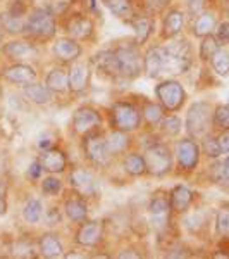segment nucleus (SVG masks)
<instances>
[{
    "mask_svg": "<svg viewBox=\"0 0 229 259\" xmlns=\"http://www.w3.org/2000/svg\"><path fill=\"white\" fill-rule=\"evenodd\" d=\"M45 221L48 225H59L61 223V212L57 207H50L47 211V216H45Z\"/></svg>",
    "mask_w": 229,
    "mask_h": 259,
    "instance_id": "nucleus-49",
    "label": "nucleus"
},
{
    "mask_svg": "<svg viewBox=\"0 0 229 259\" xmlns=\"http://www.w3.org/2000/svg\"><path fill=\"white\" fill-rule=\"evenodd\" d=\"M41 173H43V166H41V162L33 161L30 164V168H28V178L33 180V182H36V180H40Z\"/></svg>",
    "mask_w": 229,
    "mask_h": 259,
    "instance_id": "nucleus-47",
    "label": "nucleus"
},
{
    "mask_svg": "<svg viewBox=\"0 0 229 259\" xmlns=\"http://www.w3.org/2000/svg\"><path fill=\"white\" fill-rule=\"evenodd\" d=\"M203 223H205V220L202 218L200 212H197V214H191L186 218V227H188L190 232H198V230L203 227Z\"/></svg>",
    "mask_w": 229,
    "mask_h": 259,
    "instance_id": "nucleus-46",
    "label": "nucleus"
},
{
    "mask_svg": "<svg viewBox=\"0 0 229 259\" xmlns=\"http://www.w3.org/2000/svg\"><path fill=\"white\" fill-rule=\"evenodd\" d=\"M155 95L165 111L176 112L186 102V92L176 80H164L155 87Z\"/></svg>",
    "mask_w": 229,
    "mask_h": 259,
    "instance_id": "nucleus-7",
    "label": "nucleus"
},
{
    "mask_svg": "<svg viewBox=\"0 0 229 259\" xmlns=\"http://www.w3.org/2000/svg\"><path fill=\"white\" fill-rule=\"evenodd\" d=\"M23 92L26 95V99L33 104H36V106H47L53 99V92L47 85H41V83L35 81L23 85Z\"/></svg>",
    "mask_w": 229,
    "mask_h": 259,
    "instance_id": "nucleus-23",
    "label": "nucleus"
},
{
    "mask_svg": "<svg viewBox=\"0 0 229 259\" xmlns=\"http://www.w3.org/2000/svg\"><path fill=\"white\" fill-rule=\"evenodd\" d=\"M193 64V47L186 40H173L164 45L150 47L143 56V69L148 78L162 74H183Z\"/></svg>",
    "mask_w": 229,
    "mask_h": 259,
    "instance_id": "nucleus-1",
    "label": "nucleus"
},
{
    "mask_svg": "<svg viewBox=\"0 0 229 259\" xmlns=\"http://www.w3.org/2000/svg\"><path fill=\"white\" fill-rule=\"evenodd\" d=\"M145 162H147V173L153 177H165L173 171L174 156L173 150L169 149L164 142H153L145 149Z\"/></svg>",
    "mask_w": 229,
    "mask_h": 259,
    "instance_id": "nucleus-2",
    "label": "nucleus"
},
{
    "mask_svg": "<svg viewBox=\"0 0 229 259\" xmlns=\"http://www.w3.org/2000/svg\"><path fill=\"white\" fill-rule=\"evenodd\" d=\"M214 109L209 102H195L191 104L186 114V132L191 139H202L214 126Z\"/></svg>",
    "mask_w": 229,
    "mask_h": 259,
    "instance_id": "nucleus-3",
    "label": "nucleus"
},
{
    "mask_svg": "<svg viewBox=\"0 0 229 259\" xmlns=\"http://www.w3.org/2000/svg\"><path fill=\"white\" fill-rule=\"evenodd\" d=\"M93 64L100 73L107 74L110 78L121 76V71H119V64L118 59H116V54L114 50H100L98 54L93 56Z\"/></svg>",
    "mask_w": 229,
    "mask_h": 259,
    "instance_id": "nucleus-20",
    "label": "nucleus"
},
{
    "mask_svg": "<svg viewBox=\"0 0 229 259\" xmlns=\"http://www.w3.org/2000/svg\"><path fill=\"white\" fill-rule=\"evenodd\" d=\"M224 171H226V180L229 183V154H227V159L224 161Z\"/></svg>",
    "mask_w": 229,
    "mask_h": 259,
    "instance_id": "nucleus-53",
    "label": "nucleus"
},
{
    "mask_svg": "<svg viewBox=\"0 0 229 259\" xmlns=\"http://www.w3.org/2000/svg\"><path fill=\"white\" fill-rule=\"evenodd\" d=\"M38 161L41 162L43 169L52 175L64 173L66 168H68V157H66V154L62 152L61 149H55V147H48V149L41 150Z\"/></svg>",
    "mask_w": 229,
    "mask_h": 259,
    "instance_id": "nucleus-14",
    "label": "nucleus"
},
{
    "mask_svg": "<svg viewBox=\"0 0 229 259\" xmlns=\"http://www.w3.org/2000/svg\"><path fill=\"white\" fill-rule=\"evenodd\" d=\"M123 169L126 175L136 178L147 173V162H145V156L138 152H128L123 159Z\"/></svg>",
    "mask_w": 229,
    "mask_h": 259,
    "instance_id": "nucleus-28",
    "label": "nucleus"
},
{
    "mask_svg": "<svg viewBox=\"0 0 229 259\" xmlns=\"http://www.w3.org/2000/svg\"><path fill=\"white\" fill-rule=\"evenodd\" d=\"M66 33L74 40H86L93 35V21L83 14L71 16L66 21Z\"/></svg>",
    "mask_w": 229,
    "mask_h": 259,
    "instance_id": "nucleus-16",
    "label": "nucleus"
},
{
    "mask_svg": "<svg viewBox=\"0 0 229 259\" xmlns=\"http://www.w3.org/2000/svg\"><path fill=\"white\" fill-rule=\"evenodd\" d=\"M165 109L162 107V104H155V102H145L143 111H141V118L147 121L152 126H159V123L164 118Z\"/></svg>",
    "mask_w": 229,
    "mask_h": 259,
    "instance_id": "nucleus-33",
    "label": "nucleus"
},
{
    "mask_svg": "<svg viewBox=\"0 0 229 259\" xmlns=\"http://www.w3.org/2000/svg\"><path fill=\"white\" fill-rule=\"evenodd\" d=\"M212 68H214L215 73L219 76H227L229 74V52L224 49H219L217 52L214 54V57L210 59Z\"/></svg>",
    "mask_w": 229,
    "mask_h": 259,
    "instance_id": "nucleus-36",
    "label": "nucleus"
},
{
    "mask_svg": "<svg viewBox=\"0 0 229 259\" xmlns=\"http://www.w3.org/2000/svg\"><path fill=\"white\" fill-rule=\"evenodd\" d=\"M23 218L26 223L36 225L43 218V204L40 199H30L23 207Z\"/></svg>",
    "mask_w": 229,
    "mask_h": 259,
    "instance_id": "nucleus-32",
    "label": "nucleus"
},
{
    "mask_svg": "<svg viewBox=\"0 0 229 259\" xmlns=\"http://www.w3.org/2000/svg\"><path fill=\"white\" fill-rule=\"evenodd\" d=\"M90 83V71L85 62L74 61L69 68V90L74 94H81L88 89Z\"/></svg>",
    "mask_w": 229,
    "mask_h": 259,
    "instance_id": "nucleus-19",
    "label": "nucleus"
},
{
    "mask_svg": "<svg viewBox=\"0 0 229 259\" xmlns=\"http://www.w3.org/2000/svg\"><path fill=\"white\" fill-rule=\"evenodd\" d=\"M176 159L178 166L183 171H193L200 162V147L193 139H181L176 144Z\"/></svg>",
    "mask_w": 229,
    "mask_h": 259,
    "instance_id": "nucleus-9",
    "label": "nucleus"
},
{
    "mask_svg": "<svg viewBox=\"0 0 229 259\" xmlns=\"http://www.w3.org/2000/svg\"><path fill=\"white\" fill-rule=\"evenodd\" d=\"M205 0H190L188 2V7H190V12L193 16H198L200 12H203V7H205Z\"/></svg>",
    "mask_w": 229,
    "mask_h": 259,
    "instance_id": "nucleus-50",
    "label": "nucleus"
},
{
    "mask_svg": "<svg viewBox=\"0 0 229 259\" xmlns=\"http://www.w3.org/2000/svg\"><path fill=\"white\" fill-rule=\"evenodd\" d=\"M215 38L220 45H229V21H222L215 26Z\"/></svg>",
    "mask_w": 229,
    "mask_h": 259,
    "instance_id": "nucleus-44",
    "label": "nucleus"
},
{
    "mask_svg": "<svg viewBox=\"0 0 229 259\" xmlns=\"http://www.w3.org/2000/svg\"><path fill=\"white\" fill-rule=\"evenodd\" d=\"M102 124V114L90 106H81L74 111L73 114V130L78 135H85V133L97 130Z\"/></svg>",
    "mask_w": 229,
    "mask_h": 259,
    "instance_id": "nucleus-10",
    "label": "nucleus"
},
{
    "mask_svg": "<svg viewBox=\"0 0 229 259\" xmlns=\"http://www.w3.org/2000/svg\"><path fill=\"white\" fill-rule=\"evenodd\" d=\"M62 190V182L57 177H47L41 182V194L47 197H55Z\"/></svg>",
    "mask_w": 229,
    "mask_h": 259,
    "instance_id": "nucleus-39",
    "label": "nucleus"
},
{
    "mask_svg": "<svg viewBox=\"0 0 229 259\" xmlns=\"http://www.w3.org/2000/svg\"><path fill=\"white\" fill-rule=\"evenodd\" d=\"M0 26L2 30H6L7 33H12V35H19V33H24V28H26V21L23 18H14L9 12H4L0 16Z\"/></svg>",
    "mask_w": 229,
    "mask_h": 259,
    "instance_id": "nucleus-34",
    "label": "nucleus"
},
{
    "mask_svg": "<svg viewBox=\"0 0 229 259\" xmlns=\"http://www.w3.org/2000/svg\"><path fill=\"white\" fill-rule=\"evenodd\" d=\"M210 178L214 183H224L226 180V171H224V162H215L210 168Z\"/></svg>",
    "mask_w": 229,
    "mask_h": 259,
    "instance_id": "nucleus-45",
    "label": "nucleus"
},
{
    "mask_svg": "<svg viewBox=\"0 0 229 259\" xmlns=\"http://www.w3.org/2000/svg\"><path fill=\"white\" fill-rule=\"evenodd\" d=\"M183 28H185V14L178 9L169 11L164 18V24H162V35L165 38H174L183 31Z\"/></svg>",
    "mask_w": 229,
    "mask_h": 259,
    "instance_id": "nucleus-26",
    "label": "nucleus"
},
{
    "mask_svg": "<svg viewBox=\"0 0 229 259\" xmlns=\"http://www.w3.org/2000/svg\"><path fill=\"white\" fill-rule=\"evenodd\" d=\"M112 14L119 19H124V21H130L135 18V7H133L131 0H103Z\"/></svg>",
    "mask_w": 229,
    "mask_h": 259,
    "instance_id": "nucleus-31",
    "label": "nucleus"
},
{
    "mask_svg": "<svg viewBox=\"0 0 229 259\" xmlns=\"http://www.w3.org/2000/svg\"><path fill=\"white\" fill-rule=\"evenodd\" d=\"M45 85L48 87L53 94H64L69 89V71L64 68H53L48 71L45 78Z\"/></svg>",
    "mask_w": 229,
    "mask_h": 259,
    "instance_id": "nucleus-27",
    "label": "nucleus"
},
{
    "mask_svg": "<svg viewBox=\"0 0 229 259\" xmlns=\"http://www.w3.org/2000/svg\"><path fill=\"white\" fill-rule=\"evenodd\" d=\"M7 12L14 18H24L28 14V4L26 0H12L7 6Z\"/></svg>",
    "mask_w": 229,
    "mask_h": 259,
    "instance_id": "nucleus-43",
    "label": "nucleus"
},
{
    "mask_svg": "<svg viewBox=\"0 0 229 259\" xmlns=\"http://www.w3.org/2000/svg\"><path fill=\"white\" fill-rule=\"evenodd\" d=\"M202 149H203V152H205V156L210 157V159H219V157L222 156L217 137L209 135V133H207L205 137H202Z\"/></svg>",
    "mask_w": 229,
    "mask_h": 259,
    "instance_id": "nucleus-38",
    "label": "nucleus"
},
{
    "mask_svg": "<svg viewBox=\"0 0 229 259\" xmlns=\"http://www.w3.org/2000/svg\"><path fill=\"white\" fill-rule=\"evenodd\" d=\"M214 126L220 132L229 130V106H217L214 109Z\"/></svg>",
    "mask_w": 229,
    "mask_h": 259,
    "instance_id": "nucleus-40",
    "label": "nucleus"
},
{
    "mask_svg": "<svg viewBox=\"0 0 229 259\" xmlns=\"http://www.w3.org/2000/svg\"><path fill=\"white\" fill-rule=\"evenodd\" d=\"M193 190L188 189L186 185H176L173 190H170V207H173L174 212H186L191 207V202H193Z\"/></svg>",
    "mask_w": 229,
    "mask_h": 259,
    "instance_id": "nucleus-21",
    "label": "nucleus"
},
{
    "mask_svg": "<svg viewBox=\"0 0 229 259\" xmlns=\"http://www.w3.org/2000/svg\"><path fill=\"white\" fill-rule=\"evenodd\" d=\"M2 52L11 59H24V57H31L36 54L35 45L26 40H11L2 47Z\"/></svg>",
    "mask_w": 229,
    "mask_h": 259,
    "instance_id": "nucleus-25",
    "label": "nucleus"
},
{
    "mask_svg": "<svg viewBox=\"0 0 229 259\" xmlns=\"http://www.w3.org/2000/svg\"><path fill=\"white\" fill-rule=\"evenodd\" d=\"M217 140H219L220 152L227 156V154H229V130H224V132L217 137Z\"/></svg>",
    "mask_w": 229,
    "mask_h": 259,
    "instance_id": "nucleus-48",
    "label": "nucleus"
},
{
    "mask_svg": "<svg viewBox=\"0 0 229 259\" xmlns=\"http://www.w3.org/2000/svg\"><path fill=\"white\" fill-rule=\"evenodd\" d=\"M83 152H85L86 159L90 161V164L95 168H107L110 164L112 156L107 149L105 137L95 130L83 135Z\"/></svg>",
    "mask_w": 229,
    "mask_h": 259,
    "instance_id": "nucleus-4",
    "label": "nucleus"
},
{
    "mask_svg": "<svg viewBox=\"0 0 229 259\" xmlns=\"http://www.w3.org/2000/svg\"><path fill=\"white\" fill-rule=\"evenodd\" d=\"M173 212V207H170V200L164 195H155L152 197V200L148 202V214L152 218L153 227L162 228L167 225L169 216Z\"/></svg>",
    "mask_w": 229,
    "mask_h": 259,
    "instance_id": "nucleus-15",
    "label": "nucleus"
},
{
    "mask_svg": "<svg viewBox=\"0 0 229 259\" xmlns=\"http://www.w3.org/2000/svg\"><path fill=\"white\" fill-rule=\"evenodd\" d=\"M138 47V44H121L114 49L121 76L130 78V80L140 76L141 69H143V57H141Z\"/></svg>",
    "mask_w": 229,
    "mask_h": 259,
    "instance_id": "nucleus-5",
    "label": "nucleus"
},
{
    "mask_svg": "<svg viewBox=\"0 0 229 259\" xmlns=\"http://www.w3.org/2000/svg\"><path fill=\"white\" fill-rule=\"evenodd\" d=\"M226 14H227V18H229V6H227V9H226Z\"/></svg>",
    "mask_w": 229,
    "mask_h": 259,
    "instance_id": "nucleus-56",
    "label": "nucleus"
},
{
    "mask_svg": "<svg viewBox=\"0 0 229 259\" xmlns=\"http://www.w3.org/2000/svg\"><path fill=\"white\" fill-rule=\"evenodd\" d=\"M215 26H217V19H215L214 12L203 11L197 16V21L193 24V35L198 36V38H203L207 35H212Z\"/></svg>",
    "mask_w": 229,
    "mask_h": 259,
    "instance_id": "nucleus-29",
    "label": "nucleus"
},
{
    "mask_svg": "<svg viewBox=\"0 0 229 259\" xmlns=\"http://www.w3.org/2000/svg\"><path fill=\"white\" fill-rule=\"evenodd\" d=\"M110 123L112 128L123 130V132H136L141 124V112L135 104L128 100H119L110 107Z\"/></svg>",
    "mask_w": 229,
    "mask_h": 259,
    "instance_id": "nucleus-6",
    "label": "nucleus"
},
{
    "mask_svg": "<svg viewBox=\"0 0 229 259\" xmlns=\"http://www.w3.org/2000/svg\"><path fill=\"white\" fill-rule=\"evenodd\" d=\"M52 52L57 59L64 61V62H74L81 57V45L78 44V40L71 38V36H62L57 38L52 45Z\"/></svg>",
    "mask_w": 229,
    "mask_h": 259,
    "instance_id": "nucleus-13",
    "label": "nucleus"
},
{
    "mask_svg": "<svg viewBox=\"0 0 229 259\" xmlns=\"http://www.w3.org/2000/svg\"><path fill=\"white\" fill-rule=\"evenodd\" d=\"M170 0H141V6L145 7V11H147V14H159L165 9V7L169 6Z\"/></svg>",
    "mask_w": 229,
    "mask_h": 259,
    "instance_id": "nucleus-42",
    "label": "nucleus"
},
{
    "mask_svg": "<svg viewBox=\"0 0 229 259\" xmlns=\"http://www.w3.org/2000/svg\"><path fill=\"white\" fill-rule=\"evenodd\" d=\"M0 41H2V26H0Z\"/></svg>",
    "mask_w": 229,
    "mask_h": 259,
    "instance_id": "nucleus-55",
    "label": "nucleus"
},
{
    "mask_svg": "<svg viewBox=\"0 0 229 259\" xmlns=\"http://www.w3.org/2000/svg\"><path fill=\"white\" fill-rule=\"evenodd\" d=\"M6 212H7V200L2 194H0V218H2Z\"/></svg>",
    "mask_w": 229,
    "mask_h": 259,
    "instance_id": "nucleus-52",
    "label": "nucleus"
},
{
    "mask_svg": "<svg viewBox=\"0 0 229 259\" xmlns=\"http://www.w3.org/2000/svg\"><path fill=\"white\" fill-rule=\"evenodd\" d=\"M64 214L73 223H83L88 220V204L83 195L74 194L66 199L64 202Z\"/></svg>",
    "mask_w": 229,
    "mask_h": 259,
    "instance_id": "nucleus-17",
    "label": "nucleus"
},
{
    "mask_svg": "<svg viewBox=\"0 0 229 259\" xmlns=\"http://www.w3.org/2000/svg\"><path fill=\"white\" fill-rule=\"evenodd\" d=\"M105 144H107V149H109L110 156H121V154H124L130 149V144H131L130 133L114 128L112 132H109V135H105Z\"/></svg>",
    "mask_w": 229,
    "mask_h": 259,
    "instance_id": "nucleus-24",
    "label": "nucleus"
},
{
    "mask_svg": "<svg viewBox=\"0 0 229 259\" xmlns=\"http://www.w3.org/2000/svg\"><path fill=\"white\" fill-rule=\"evenodd\" d=\"M220 49V44L217 41L214 35H207L202 38V44H200V59L203 62L210 61L214 57V54Z\"/></svg>",
    "mask_w": 229,
    "mask_h": 259,
    "instance_id": "nucleus-35",
    "label": "nucleus"
},
{
    "mask_svg": "<svg viewBox=\"0 0 229 259\" xmlns=\"http://www.w3.org/2000/svg\"><path fill=\"white\" fill-rule=\"evenodd\" d=\"M159 126L162 130V133H165L167 137H176L181 132V118L176 114H169L164 116L162 121L159 123Z\"/></svg>",
    "mask_w": 229,
    "mask_h": 259,
    "instance_id": "nucleus-37",
    "label": "nucleus"
},
{
    "mask_svg": "<svg viewBox=\"0 0 229 259\" xmlns=\"http://www.w3.org/2000/svg\"><path fill=\"white\" fill-rule=\"evenodd\" d=\"M131 26H133V31H135V38H136V44L138 45H145L152 35V28H153V23H152V18L150 16H135L131 19Z\"/></svg>",
    "mask_w": 229,
    "mask_h": 259,
    "instance_id": "nucleus-30",
    "label": "nucleus"
},
{
    "mask_svg": "<svg viewBox=\"0 0 229 259\" xmlns=\"http://www.w3.org/2000/svg\"><path fill=\"white\" fill-rule=\"evenodd\" d=\"M118 257L119 259H123V257L136 259V257H141V254L138 252V250H135V249H124V250H121V252L118 254Z\"/></svg>",
    "mask_w": 229,
    "mask_h": 259,
    "instance_id": "nucleus-51",
    "label": "nucleus"
},
{
    "mask_svg": "<svg viewBox=\"0 0 229 259\" xmlns=\"http://www.w3.org/2000/svg\"><path fill=\"white\" fill-rule=\"evenodd\" d=\"M90 6H91V11H97V0H90Z\"/></svg>",
    "mask_w": 229,
    "mask_h": 259,
    "instance_id": "nucleus-54",
    "label": "nucleus"
},
{
    "mask_svg": "<svg viewBox=\"0 0 229 259\" xmlns=\"http://www.w3.org/2000/svg\"><path fill=\"white\" fill-rule=\"evenodd\" d=\"M38 250L43 257L47 259H57L61 256H64V247H62V242L59 240V237L55 233L48 232L38 239Z\"/></svg>",
    "mask_w": 229,
    "mask_h": 259,
    "instance_id": "nucleus-22",
    "label": "nucleus"
},
{
    "mask_svg": "<svg viewBox=\"0 0 229 259\" xmlns=\"http://www.w3.org/2000/svg\"><path fill=\"white\" fill-rule=\"evenodd\" d=\"M69 183L76 194L83 197H95L97 194V180L93 173L86 168H73L69 173Z\"/></svg>",
    "mask_w": 229,
    "mask_h": 259,
    "instance_id": "nucleus-11",
    "label": "nucleus"
},
{
    "mask_svg": "<svg viewBox=\"0 0 229 259\" xmlns=\"http://www.w3.org/2000/svg\"><path fill=\"white\" fill-rule=\"evenodd\" d=\"M215 230L219 235L227 237L229 235V207H220L217 216H215Z\"/></svg>",
    "mask_w": 229,
    "mask_h": 259,
    "instance_id": "nucleus-41",
    "label": "nucleus"
},
{
    "mask_svg": "<svg viewBox=\"0 0 229 259\" xmlns=\"http://www.w3.org/2000/svg\"><path fill=\"white\" fill-rule=\"evenodd\" d=\"M103 237V225L97 220H86L80 223L76 232V244L81 247H95Z\"/></svg>",
    "mask_w": 229,
    "mask_h": 259,
    "instance_id": "nucleus-12",
    "label": "nucleus"
},
{
    "mask_svg": "<svg viewBox=\"0 0 229 259\" xmlns=\"http://www.w3.org/2000/svg\"><path fill=\"white\" fill-rule=\"evenodd\" d=\"M57 31V23L52 12L45 9H35L28 16L24 33L35 36V38H50Z\"/></svg>",
    "mask_w": 229,
    "mask_h": 259,
    "instance_id": "nucleus-8",
    "label": "nucleus"
},
{
    "mask_svg": "<svg viewBox=\"0 0 229 259\" xmlns=\"http://www.w3.org/2000/svg\"><path fill=\"white\" fill-rule=\"evenodd\" d=\"M4 78L11 83H16V85H26V83L36 80V71L30 64L16 62V64H11L4 69Z\"/></svg>",
    "mask_w": 229,
    "mask_h": 259,
    "instance_id": "nucleus-18",
    "label": "nucleus"
}]
</instances>
